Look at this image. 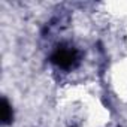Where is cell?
I'll return each instance as SVG.
<instances>
[{
	"label": "cell",
	"mask_w": 127,
	"mask_h": 127,
	"mask_svg": "<svg viewBox=\"0 0 127 127\" xmlns=\"http://www.w3.org/2000/svg\"><path fill=\"white\" fill-rule=\"evenodd\" d=\"M51 61L55 66L61 67V69H70L76 64L78 61V52L73 48H67V46H58L54 54L51 55Z\"/></svg>",
	"instance_id": "obj_1"
},
{
	"label": "cell",
	"mask_w": 127,
	"mask_h": 127,
	"mask_svg": "<svg viewBox=\"0 0 127 127\" xmlns=\"http://www.w3.org/2000/svg\"><path fill=\"white\" fill-rule=\"evenodd\" d=\"M0 111H2V123L3 124H9L14 118V112H12V108L9 105V102L3 97L2 99V105H0Z\"/></svg>",
	"instance_id": "obj_2"
}]
</instances>
